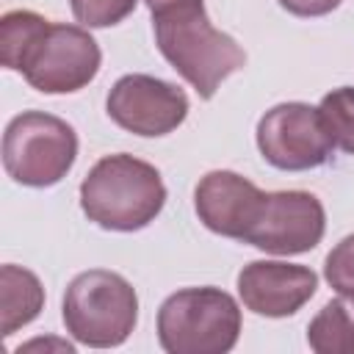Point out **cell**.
Masks as SVG:
<instances>
[{"instance_id": "cell-8", "label": "cell", "mask_w": 354, "mask_h": 354, "mask_svg": "<svg viewBox=\"0 0 354 354\" xmlns=\"http://www.w3.org/2000/svg\"><path fill=\"white\" fill-rule=\"evenodd\" d=\"M326 230L324 205L307 191L266 194L263 210L243 243L268 254H301L321 243Z\"/></svg>"}, {"instance_id": "cell-19", "label": "cell", "mask_w": 354, "mask_h": 354, "mask_svg": "<svg viewBox=\"0 0 354 354\" xmlns=\"http://www.w3.org/2000/svg\"><path fill=\"white\" fill-rule=\"evenodd\" d=\"M188 3H202V0H147L152 14H160L166 8H177V6H188Z\"/></svg>"}, {"instance_id": "cell-9", "label": "cell", "mask_w": 354, "mask_h": 354, "mask_svg": "<svg viewBox=\"0 0 354 354\" xmlns=\"http://www.w3.org/2000/svg\"><path fill=\"white\" fill-rule=\"evenodd\" d=\"M108 116L127 133L166 136L188 116V97L160 77L124 75L108 94Z\"/></svg>"}, {"instance_id": "cell-3", "label": "cell", "mask_w": 354, "mask_h": 354, "mask_svg": "<svg viewBox=\"0 0 354 354\" xmlns=\"http://www.w3.org/2000/svg\"><path fill=\"white\" fill-rule=\"evenodd\" d=\"M138 321V296L133 285L105 268L77 274L64 293L66 332L86 346H122Z\"/></svg>"}, {"instance_id": "cell-16", "label": "cell", "mask_w": 354, "mask_h": 354, "mask_svg": "<svg viewBox=\"0 0 354 354\" xmlns=\"http://www.w3.org/2000/svg\"><path fill=\"white\" fill-rule=\"evenodd\" d=\"M72 3V14L77 22H83L86 28H108L122 22L138 0H69Z\"/></svg>"}, {"instance_id": "cell-13", "label": "cell", "mask_w": 354, "mask_h": 354, "mask_svg": "<svg viewBox=\"0 0 354 354\" xmlns=\"http://www.w3.org/2000/svg\"><path fill=\"white\" fill-rule=\"evenodd\" d=\"M307 343L318 354H354V301H326L307 326Z\"/></svg>"}, {"instance_id": "cell-12", "label": "cell", "mask_w": 354, "mask_h": 354, "mask_svg": "<svg viewBox=\"0 0 354 354\" xmlns=\"http://www.w3.org/2000/svg\"><path fill=\"white\" fill-rule=\"evenodd\" d=\"M44 304V288L39 277L19 266L0 268V332L8 337L19 326L30 324Z\"/></svg>"}, {"instance_id": "cell-11", "label": "cell", "mask_w": 354, "mask_h": 354, "mask_svg": "<svg viewBox=\"0 0 354 354\" xmlns=\"http://www.w3.org/2000/svg\"><path fill=\"white\" fill-rule=\"evenodd\" d=\"M318 277L307 266L279 263V260H254L238 274V293L243 304L266 318L293 315L304 301L313 299Z\"/></svg>"}, {"instance_id": "cell-1", "label": "cell", "mask_w": 354, "mask_h": 354, "mask_svg": "<svg viewBox=\"0 0 354 354\" xmlns=\"http://www.w3.org/2000/svg\"><path fill=\"white\" fill-rule=\"evenodd\" d=\"M152 22L160 55L196 88L202 100H210L221 80L246 64L241 44L210 25L202 3L166 8L152 14Z\"/></svg>"}, {"instance_id": "cell-15", "label": "cell", "mask_w": 354, "mask_h": 354, "mask_svg": "<svg viewBox=\"0 0 354 354\" xmlns=\"http://www.w3.org/2000/svg\"><path fill=\"white\" fill-rule=\"evenodd\" d=\"M318 113H321L329 141L337 149L354 155V88L343 86V88L329 91L321 100Z\"/></svg>"}, {"instance_id": "cell-7", "label": "cell", "mask_w": 354, "mask_h": 354, "mask_svg": "<svg viewBox=\"0 0 354 354\" xmlns=\"http://www.w3.org/2000/svg\"><path fill=\"white\" fill-rule=\"evenodd\" d=\"M260 155L282 171H304L324 166L335 144L326 136L318 108L307 102H282L257 122Z\"/></svg>"}, {"instance_id": "cell-18", "label": "cell", "mask_w": 354, "mask_h": 354, "mask_svg": "<svg viewBox=\"0 0 354 354\" xmlns=\"http://www.w3.org/2000/svg\"><path fill=\"white\" fill-rule=\"evenodd\" d=\"M343 0H279V6L296 17H324L335 11Z\"/></svg>"}, {"instance_id": "cell-4", "label": "cell", "mask_w": 354, "mask_h": 354, "mask_svg": "<svg viewBox=\"0 0 354 354\" xmlns=\"http://www.w3.org/2000/svg\"><path fill=\"white\" fill-rule=\"evenodd\" d=\"M241 310L218 288H185L158 310V340L169 354H224L238 343Z\"/></svg>"}, {"instance_id": "cell-14", "label": "cell", "mask_w": 354, "mask_h": 354, "mask_svg": "<svg viewBox=\"0 0 354 354\" xmlns=\"http://www.w3.org/2000/svg\"><path fill=\"white\" fill-rule=\"evenodd\" d=\"M47 25L50 22L36 11L17 8V11L3 14V19H0V61H3V66L19 72L25 53L30 50V44L41 36V30Z\"/></svg>"}, {"instance_id": "cell-17", "label": "cell", "mask_w": 354, "mask_h": 354, "mask_svg": "<svg viewBox=\"0 0 354 354\" xmlns=\"http://www.w3.org/2000/svg\"><path fill=\"white\" fill-rule=\"evenodd\" d=\"M324 277H326V282H329L337 293L354 299V235H346V238L326 254Z\"/></svg>"}, {"instance_id": "cell-6", "label": "cell", "mask_w": 354, "mask_h": 354, "mask_svg": "<svg viewBox=\"0 0 354 354\" xmlns=\"http://www.w3.org/2000/svg\"><path fill=\"white\" fill-rule=\"evenodd\" d=\"M19 72L41 94H69L100 72V47L77 25H47L22 58Z\"/></svg>"}, {"instance_id": "cell-2", "label": "cell", "mask_w": 354, "mask_h": 354, "mask_svg": "<svg viewBox=\"0 0 354 354\" xmlns=\"http://www.w3.org/2000/svg\"><path fill=\"white\" fill-rule=\"evenodd\" d=\"M166 202L158 169L133 155H108L80 183V207L102 230L133 232L147 227Z\"/></svg>"}, {"instance_id": "cell-5", "label": "cell", "mask_w": 354, "mask_h": 354, "mask_svg": "<svg viewBox=\"0 0 354 354\" xmlns=\"http://www.w3.org/2000/svg\"><path fill=\"white\" fill-rule=\"evenodd\" d=\"M77 158V136L72 124L44 111L14 116L3 136V166L19 185L47 188L72 169Z\"/></svg>"}, {"instance_id": "cell-10", "label": "cell", "mask_w": 354, "mask_h": 354, "mask_svg": "<svg viewBox=\"0 0 354 354\" xmlns=\"http://www.w3.org/2000/svg\"><path fill=\"white\" fill-rule=\"evenodd\" d=\"M194 202L199 221L210 232L246 241L263 210L266 194L235 171H207L194 191Z\"/></svg>"}]
</instances>
